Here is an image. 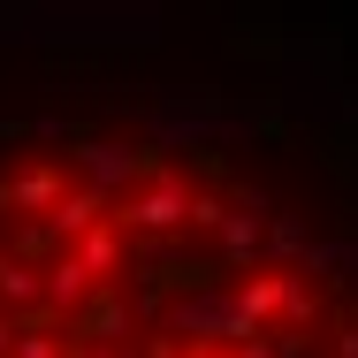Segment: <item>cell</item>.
<instances>
[{
    "mask_svg": "<svg viewBox=\"0 0 358 358\" xmlns=\"http://www.w3.org/2000/svg\"><path fill=\"white\" fill-rule=\"evenodd\" d=\"M0 358H358V206L176 99L0 115Z\"/></svg>",
    "mask_w": 358,
    "mask_h": 358,
    "instance_id": "cell-1",
    "label": "cell"
}]
</instances>
